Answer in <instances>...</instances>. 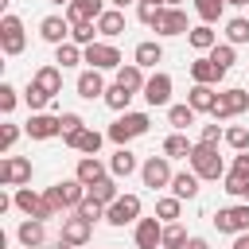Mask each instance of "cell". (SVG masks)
Listing matches in <instances>:
<instances>
[{
	"mask_svg": "<svg viewBox=\"0 0 249 249\" xmlns=\"http://www.w3.org/2000/svg\"><path fill=\"white\" fill-rule=\"evenodd\" d=\"M148 124H152V121H148V113H121V117L109 124V132H105V136H109L113 144L128 148V140L144 136V132H148Z\"/></svg>",
	"mask_w": 249,
	"mask_h": 249,
	"instance_id": "1",
	"label": "cell"
},
{
	"mask_svg": "<svg viewBox=\"0 0 249 249\" xmlns=\"http://www.w3.org/2000/svg\"><path fill=\"white\" fill-rule=\"evenodd\" d=\"M86 195H89V187L78 183V179H62V183L47 187V202H51L54 210H78V206L86 202Z\"/></svg>",
	"mask_w": 249,
	"mask_h": 249,
	"instance_id": "2",
	"label": "cell"
},
{
	"mask_svg": "<svg viewBox=\"0 0 249 249\" xmlns=\"http://www.w3.org/2000/svg\"><path fill=\"white\" fill-rule=\"evenodd\" d=\"M191 171H195L198 179H222V175H226V163H222L218 148L195 144V152H191Z\"/></svg>",
	"mask_w": 249,
	"mask_h": 249,
	"instance_id": "3",
	"label": "cell"
},
{
	"mask_svg": "<svg viewBox=\"0 0 249 249\" xmlns=\"http://www.w3.org/2000/svg\"><path fill=\"white\" fill-rule=\"evenodd\" d=\"M23 47H27V31H23V19L8 12V16L0 19V51H4L8 58H16V54H23Z\"/></svg>",
	"mask_w": 249,
	"mask_h": 249,
	"instance_id": "4",
	"label": "cell"
},
{
	"mask_svg": "<svg viewBox=\"0 0 249 249\" xmlns=\"http://www.w3.org/2000/svg\"><path fill=\"white\" fill-rule=\"evenodd\" d=\"M210 222H214L218 233H249V202H241V206H222Z\"/></svg>",
	"mask_w": 249,
	"mask_h": 249,
	"instance_id": "5",
	"label": "cell"
},
{
	"mask_svg": "<svg viewBox=\"0 0 249 249\" xmlns=\"http://www.w3.org/2000/svg\"><path fill=\"white\" fill-rule=\"evenodd\" d=\"M140 179H144V187H171V179H175V171H171V160L167 156H148L144 163H140Z\"/></svg>",
	"mask_w": 249,
	"mask_h": 249,
	"instance_id": "6",
	"label": "cell"
},
{
	"mask_svg": "<svg viewBox=\"0 0 249 249\" xmlns=\"http://www.w3.org/2000/svg\"><path fill=\"white\" fill-rule=\"evenodd\" d=\"M16 210H23L27 218H39V222H47V218L58 214V210L47 202V195H35L31 187H19V191H16Z\"/></svg>",
	"mask_w": 249,
	"mask_h": 249,
	"instance_id": "7",
	"label": "cell"
},
{
	"mask_svg": "<svg viewBox=\"0 0 249 249\" xmlns=\"http://www.w3.org/2000/svg\"><path fill=\"white\" fill-rule=\"evenodd\" d=\"M86 62H89V70H121L124 66L121 51L113 43H105V39H97L93 47H86Z\"/></svg>",
	"mask_w": 249,
	"mask_h": 249,
	"instance_id": "8",
	"label": "cell"
},
{
	"mask_svg": "<svg viewBox=\"0 0 249 249\" xmlns=\"http://www.w3.org/2000/svg\"><path fill=\"white\" fill-rule=\"evenodd\" d=\"M249 109V93L245 89H237V86H230V89H222L218 93V105H214V121H230V117H237V113H245Z\"/></svg>",
	"mask_w": 249,
	"mask_h": 249,
	"instance_id": "9",
	"label": "cell"
},
{
	"mask_svg": "<svg viewBox=\"0 0 249 249\" xmlns=\"http://www.w3.org/2000/svg\"><path fill=\"white\" fill-rule=\"evenodd\" d=\"M0 183H4V187H23V183H31V160H27V156H4V160H0Z\"/></svg>",
	"mask_w": 249,
	"mask_h": 249,
	"instance_id": "10",
	"label": "cell"
},
{
	"mask_svg": "<svg viewBox=\"0 0 249 249\" xmlns=\"http://www.w3.org/2000/svg\"><path fill=\"white\" fill-rule=\"evenodd\" d=\"M23 132L31 140H51V136H62V121H58V113H31Z\"/></svg>",
	"mask_w": 249,
	"mask_h": 249,
	"instance_id": "11",
	"label": "cell"
},
{
	"mask_svg": "<svg viewBox=\"0 0 249 249\" xmlns=\"http://www.w3.org/2000/svg\"><path fill=\"white\" fill-rule=\"evenodd\" d=\"M105 222H109V226H128V222H140V195H121V198L105 210Z\"/></svg>",
	"mask_w": 249,
	"mask_h": 249,
	"instance_id": "12",
	"label": "cell"
},
{
	"mask_svg": "<svg viewBox=\"0 0 249 249\" xmlns=\"http://www.w3.org/2000/svg\"><path fill=\"white\" fill-rule=\"evenodd\" d=\"M144 101L152 105V109H160V105H167L171 101V74H163V70H156L148 82H144Z\"/></svg>",
	"mask_w": 249,
	"mask_h": 249,
	"instance_id": "13",
	"label": "cell"
},
{
	"mask_svg": "<svg viewBox=\"0 0 249 249\" xmlns=\"http://www.w3.org/2000/svg\"><path fill=\"white\" fill-rule=\"evenodd\" d=\"M132 237H136V249H160L163 245V222L160 218H140Z\"/></svg>",
	"mask_w": 249,
	"mask_h": 249,
	"instance_id": "14",
	"label": "cell"
},
{
	"mask_svg": "<svg viewBox=\"0 0 249 249\" xmlns=\"http://www.w3.org/2000/svg\"><path fill=\"white\" fill-rule=\"evenodd\" d=\"M101 12H105V0H70V4H66L70 27H74V23H97Z\"/></svg>",
	"mask_w": 249,
	"mask_h": 249,
	"instance_id": "15",
	"label": "cell"
},
{
	"mask_svg": "<svg viewBox=\"0 0 249 249\" xmlns=\"http://www.w3.org/2000/svg\"><path fill=\"white\" fill-rule=\"evenodd\" d=\"M191 23H187V12L183 8H163L160 19H156V35H187Z\"/></svg>",
	"mask_w": 249,
	"mask_h": 249,
	"instance_id": "16",
	"label": "cell"
},
{
	"mask_svg": "<svg viewBox=\"0 0 249 249\" xmlns=\"http://www.w3.org/2000/svg\"><path fill=\"white\" fill-rule=\"evenodd\" d=\"M62 241H70V245H86L89 237H93V222H86L78 210H74V218H62V233H58Z\"/></svg>",
	"mask_w": 249,
	"mask_h": 249,
	"instance_id": "17",
	"label": "cell"
},
{
	"mask_svg": "<svg viewBox=\"0 0 249 249\" xmlns=\"http://www.w3.org/2000/svg\"><path fill=\"white\" fill-rule=\"evenodd\" d=\"M70 19L66 16H47L43 23H39V35L47 39V43H54V47H62V43H70Z\"/></svg>",
	"mask_w": 249,
	"mask_h": 249,
	"instance_id": "18",
	"label": "cell"
},
{
	"mask_svg": "<svg viewBox=\"0 0 249 249\" xmlns=\"http://www.w3.org/2000/svg\"><path fill=\"white\" fill-rule=\"evenodd\" d=\"M191 78H195V86H218V82L226 78V70H218V66L210 62V54H198V58L191 62Z\"/></svg>",
	"mask_w": 249,
	"mask_h": 249,
	"instance_id": "19",
	"label": "cell"
},
{
	"mask_svg": "<svg viewBox=\"0 0 249 249\" xmlns=\"http://www.w3.org/2000/svg\"><path fill=\"white\" fill-rule=\"evenodd\" d=\"M74 89H78V97H86V101H93V97H105V78H101V70H82L78 74V82H74Z\"/></svg>",
	"mask_w": 249,
	"mask_h": 249,
	"instance_id": "20",
	"label": "cell"
},
{
	"mask_svg": "<svg viewBox=\"0 0 249 249\" xmlns=\"http://www.w3.org/2000/svg\"><path fill=\"white\" fill-rule=\"evenodd\" d=\"M105 175H109V167H105L97 156H82V160H78V167H74V179H78V183H86V187L101 183Z\"/></svg>",
	"mask_w": 249,
	"mask_h": 249,
	"instance_id": "21",
	"label": "cell"
},
{
	"mask_svg": "<svg viewBox=\"0 0 249 249\" xmlns=\"http://www.w3.org/2000/svg\"><path fill=\"white\" fill-rule=\"evenodd\" d=\"M31 86H39L47 97L62 93V66H39V70H35V78H31Z\"/></svg>",
	"mask_w": 249,
	"mask_h": 249,
	"instance_id": "22",
	"label": "cell"
},
{
	"mask_svg": "<svg viewBox=\"0 0 249 249\" xmlns=\"http://www.w3.org/2000/svg\"><path fill=\"white\" fill-rule=\"evenodd\" d=\"M16 237H19V245H23V249H39V245L47 241V226H43L39 218H27V222H19Z\"/></svg>",
	"mask_w": 249,
	"mask_h": 249,
	"instance_id": "23",
	"label": "cell"
},
{
	"mask_svg": "<svg viewBox=\"0 0 249 249\" xmlns=\"http://www.w3.org/2000/svg\"><path fill=\"white\" fill-rule=\"evenodd\" d=\"M187 43H191L198 54H210V51L218 47V31H214L210 23H198V27H191V31H187Z\"/></svg>",
	"mask_w": 249,
	"mask_h": 249,
	"instance_id": "24",
	"label": "cell"
},
{
	"mask_svg": "<svg viewBox=\"0 0 249 249\" xmlns=\"http://www.w3.org/2000/svg\"><path fill=\"white\" fill-rule=\"evenodd\" d=\"M132 62H136L140 70H152L156 62H163V47H160L156 39H144V43H136V51H132Z\"/></svg>",
	"mask_w": 249,
	"mask_h": 249,
	"instance_id": "25",
	"label": "cell"
},
{
	"mask_svg": "<svg viewBox=\"0 0 249 249\" xmlns=\"http://www.w3.org/2000/svg\"><path fill=\"white\" fill-rule=\"evenodd\" d=\"M101 140H105V136H101L97 128H82L78 136L66 140V148H74V152H82V156H97V152H101Z\"/></svg>",
	"mask_w": 249,
	"mask_h": 249,
	"instance_id": "26",
	"label": "cell"
},
{
	"mask_svg": "<svg viewBox=\"0 0 249 249\" xmlns=\"http://www.w3.org/2000/svg\"><path fill=\"white\" fill-rule=\"evenodd\" d=\"M97 35H105V39L124 35V12H121V8H105L101 19H97Z\"/></svg>",
	"mask_w": 249,
	"mask_h": 249,
	"instance_id": "27",
	"label": "cell"
},
{
	"mask_svg": "<svg viewBox=\"0 0 249 249\" xmlns=\"http://www.w3.org/2000/svg\"><path fill=\"white\" fill-rule=\"evenodd\" d=\"M187 105H191L195 113H214V105H218V89H214V86H191Z\"/></svg>",
	"mask_w": 249,
	"mask_h": 249,
	"instance_id": "28",
	"label": "cell"
},
{
	"mask_svg": "<svg viewBox=\"0 0 249 249\" xmlns=\"http://www.w3.org/2000/svg\"><path fill=\"white\" fill-rule=\"evenodd\" d=\"M132 171H140L136 156H132L128 148H117V152H113V160H109V175H113V179H128Z\"/></svg>",
	"mask_w": 249,
	"mask_h": 249,
	"instance_id": "29",
	"label": "cell"
},
{
	"mask_svg": "<svg viewBox=\"0 0 249 249\" xmlns=\"http://www.w3.org/2000/svg\"><path fill=\"white\" fill-rule=\"evenodd\" d=\"M144 82H148V78H144V70H140L136 62H128V66L117 70V86H124L128 93H144Z\"/></svg>",
	"mask_w": 249,
	"mask_h": 249,
	"instance_id": "30",
	"label": "cell"
},
{
	"mask_svg": "<svg viewBox=\"0 0 249 249\" xmlns=\"http://www.w3.org/2000/svg\"><path fill=\"white\" fill-rule=\"evenodd\" d=\"M191 152H195V144H191L183 132H171V136L163 140V156H167V160H191Z\"/></svg>",
	"mask_w": 249,
	"mask_h": 249,
	"instance_id": "31",
	"label": "cell"
},
{
	"mask_svg": "<svg viewBox=\"0 0 249 249\" xmlns=\"http://www.w3.org/2000/svg\"><path fill=\"white\" fill-rule=\"evenodd\" d=\"M171 195H175V198H195V195H198V175H195V171H175Z\"/></svg>",
	"mask_w": 249,
	"mask_h": 249,
	"instance_id": "32",
	"label": "cell"
},
{
	"mask_svg": "<svg viewBox=\"0 0 249 249\" xmlns=\"http://www.w3.org/2000/svg\"><path fill=\"white\" fill-rule=\"evenodd\" d=\"M54 62L66 70V66H78V62H86V47H78L74 39L70 43H62V47H54Z\"/></svg>",
	"mask_w": 249,
	"mask_h": 249,
	"instance_id": "33",
	"label": "cell"
},
{
	"mask_svg": "<svg viewBox=\"0 0 249 249\" xmlns=\"http://www.w3.org/2000/svg\"><path fill=\"white\" fill-rule=\"evenodd\" d=\"M89 198H97L101 206H113V202L121 198V191H117V179H113V175H105L101 183H93V187H89Z\"/></svg>",
	"mask_w": 249,
	"mask_h": 249,
	"instance_id": "34",
	"label": "cell"
},
{
	"mask_svg": "<svg viewBox=\"0 0 249 249\" xmlns=\"http://www.w3.org/2000/svg\"><path fill=\"white\" fill-rule=\"evenodd\" d=\"M132 97H136V93H128L124 86H117V82H113V86L105 89V97H101V101H105L109 109H117V113H128V105H132Z\"/></svg>",
	"mask_w": 249,
	"mask_h": 249,
	"instance_id": "35",
	"label": "cell"
},
{
	"mask_svg": "<svg viewBox=\"0 0 249 249\" xmlns=\"http://www.w3.org/2000/svg\"><path fill=\"white\" fill-rule=\"evenodd\" d=\"M179 214H183V198H175V195L156 198V218L160 222H179Z\"/></svg>",
	"mask_w": 249,
	"mask_h": 249,
	"instance_id": "36",
	"label": "cell"
},
{
	"mask_svg": "<svg viewBox=\"0 0 249 249\" xmlns=\"http://www.w3.org/2000/svg\"><path fill=\"white\" fill-rule=\"evenodd\" d=\"M195 117H198V113H195L191 105H171V109H167V124H171L175 132H183L187 124H195Z\"/></svg>",
	"mask_w": 249,
	"mask_h": 249,
	"instance_id": "37",
	"label": "cell"
},
{
	"mask_svg": "<svg viewBox=\"0 0 249 249\" xmlns=\"http://www.w3.org/2000/svg\"><path fill=\"white\" fill-rule=\"evenodd\" d=\"M226 43H249V19L245 16H233V19H226Z\"/></svg>",
	"mask_w": 249,
	"mask_h": 249,
	"instance_id": "38",
	"label": "cell"
},
{
	"mask_svg": "<svg viewBox=\"0 0 249 249\" xmlns=\"http://www.w3.org/2000/svg\"><path fill=\"white\" fill-rule=\"evenodd\" d=\"M195 12L202 23H218L222 12H226V0H195Z\"/></svg>",
	"mask_w": 249,
	"mask_h": 249,
	"instance_id": "39",
	"label": "cell"
},
{
	"mask_svg": "<svg viewBox=\"0 0 249 249\" xmlns=\"http://www.w3.org/2000/svg\"><path fill=\"white\" fill-rule=\"evenodd\" d=\"M187 241H191L187 230H183L179 222H167V226H163V245H160V249H183Z\"/></svg>",
	"mask_w": 249,
	"mask_h": 249,
	"instance_id": "40",
	"label": "cell"
},
{
	"mask_svg": "<svg viewBox=\"0 0 249 249\" xmlns=\"http://www.w3.org/2000/svg\"><path fill=\"white\" fill-rule=\"evenodd\" d=\"M210 62H214L218 70H230V66L237 62V51H233V43H218V47L210 51Z\"/></svg>",
	"mask_w": 249,
	"mask_h": 249,
	"instance_id": "41",
	"label": "cell"
},
{
	"mask_svg": "<svg viewBox=\"0 0 249 249\" xmlns=\"http://www.w3.org/2000/svg\"><path fill=\"white\" fill-rule=\"evenodd\" d=\"M70 39H74L78 47H93V43H97V23H74Z\"/></svg>",
	"mask_w": 249,
	"mask_h": 249,
	"instance_id": "42",
	"label": "cell"
},
{
	"mask_svg": "<svg viewBox=\"0 0 249 249\" xmlns=\"http://www.w3.org/2000/svg\"><path fill=\"white\" fill-rule=\"evenodd\" d=\"M23 101H27V109H31V113H43V109L51 105V97H47L39 86H27V89H23Z\"/></svg>",
	"mask_w": 249,
	"mask_h": 249,
	"instance_id": "43",
	"label": "cell"
},
{
	"mask_svg": "<svg viewBox=\"0 0 249 249\" xmlns=\"http://www.w3.org/2000/svg\"><path fill=\"white\" fill-rule=\"evenodd\" d=\"M58 121H62V140H70V136H78L86 128V121L78 113H58Z\"/></svg>",
	"mask_w": 249,
	"mask_h": 249,
	"instance_id": "44",
	"label": "cell"
},
{
	"mask_svg": "<svg viewBox=\"0 0 249 249\" xmlns=\"http://www.w3.org/2000/svg\"><path fill=\"white\" fill-rule=\"evenodd\" d=\"M226 144H230V148H237V152H245V148H249V128H245V124L226 128Z\"/></svg>",
	"mask_w": 249,
	"mask_h": 249,
	"instance_id": "45",
	"label": "cell"
},
{
	"mask_svg": "<svg viewBox=\"0 0 249 249\" xmlns=\"http://www.w3.org/2000/svg\"><path fill=\"white\" fill-rule=\"evenodd\" d=\"M16 101H19L16 86H12V82H0V113H4V117H8L12 109H16Z\"/></svg>",
	"mask_w": 249,
	"mask_h": 249,
	"instance_id": "46",
	"label": "cell"
},
{
	"mask_svg": "<svg viewBox=\"0 0 249 249\" xmlns=\"http://www.w3.org/2000/svg\"><path fill=\"white\" fill-rule=\"evenodd\" d=\"M218 140H226V128L214 121V124H202V132H198V144H210V148H218Z\"/></svg>",
	"mask_w": 249,
	"mask_h": 249,
	"instance_id": "47",
	"label": "cell"
},
{
	"mask_svg": "<svg viewBox=\"0 0 249 249\" xmlns=\"http://www.w3.org/2000/svg\"><path fill=\"white\" fill-rule=\"evenodd\" d=\"M105 210H109V206H101V202H97V198H89V195H86V202L78 206V214H82L86 222H97V218H105Z\"/></svg>",
	"mask_w": 249,
	"mask_h": 249,
	"instance_id": "48",
	"label": "cell"
},
{
	"mask_svg": "<svg viewBox=\"0 0 249 249\" xmlns=\"http://www.w3.org/2000/svg\"><path fill=\"white\" fill-rule=\"evenodd\" d=\"M16 140H19V124H12V121H8V124L0 128V152H12V148H16Z\"/></svg>",
	"mask_w": 249,
	"mask_h": 249,
	"instance_id": "49",
	"label": "cell"
},
{
	"mask_svg": "<svg viewBox=\"0 0 249 249\" xmlns=\"http://www.w3.org/2000/svg\"><path fill=\"white\" fill-rule=\"evenodd\" d=\"M245 187H249V179H241V175H233V171H230L222 191H226V195H233V198H241V195H245Z\"/></svg>",
	"mask_w": 249,
	"mask_h": 249,
	"instance_id": "50",
	"label": "cell"
},
{
	"mask_svg": "<svg viewBox=\"0 0 249 249\" xmlns=\"http://www.w3.org/2000/svg\"><path fill=\"white\" fill-rule=\"evenodd\" d=\"M160 12H163L160 4H140V8H136V16H140V23H148V27H156V19H160Z\"/></svg>",
	"mask_w": 249,
	"mask_h": 249,
	"instance_id": "51",
	"label": "cell"
},
{
	"mask_svg": "<svg viewBox=\"0 0 249 249\" xmlns=\"http://www.w3.org/2000/svg\"><path fill=\"white\" fill-rule=\"evenodd\" d=\"M233 175H241V179H249V152H241L237 160H233V167H230Z\"/></svg>",
	"mask_w": 249,
	"mask_h": 249,
	"instance_id": "52",
	"label": "cell"
},
{
	"mask_svg": "<svg viewBox=\"0 0 249 249\" xmlns=\"http://www.w3.org/2000/svg\"><path fill=\"white\" fill-rule=\"evenodd\" d=\"M183 249H210V241H206V237H191Z\"/></svg>",
	"mask_w": 249,
	"mask_h": 249,
	"instance_id": "53",
	"label": "cell"
},
{
	"mask_svg": "<svg viewBox=\"0 0 249 249\" xmlns=\"http://www.w3.org/2000/svg\"><path fill=\"white\" fill-rule=\"evenodd\" d=\"M233 249H249V233H237L233 237Z\"/></svg>",
	"mask_w": 249,
	"mask_h": 249,
	"instance_id": "54",
	"label": "cell"
},
{
	"mask_svg": "<svg viewBox=\"0 0 249 249\" xmlns=\"http://www.w3.org/2000/svg\"><path fill=\"white\" fill-rule=\"evenodd\" d=\"M54 249H78V245H70V241H62V237H58V241H54Z\"/></svg>",
	"mask_w": 249,
	"mask_h": 249,
	"instance_id": "55",
	"label": "cell"
},
{
	"mask_svg": "<svg viewBox=\"0 0 249 249\" xmlns=\"http://www.w3.org/2000/svg\"><path fill=\"white\" fill-rule=\"evenodd\" d=\"M124 4H132V0H109V8H121V12H124Z\"/></svg>",
	"mask_w": 249,
	"mask_h": 249,
	"instance_id": "56",
	"label": "cell"
},
{
	"mask_svg": "<svg viewBox=\"0 0 249 249\" xmlns=\"http://www.w3.org/2000/svg\"><path fill=\"white\" fill-rule=\"evenodd\" d=\"M179 4H183V0H163V8H179Z\"/></svg>",
	"mask_w": 249,
	"mask_h": 249,
	"instance_id": "57",
	"label": "cell"
},
{
	"mask_svg": "<svg viewBox=\"0 0 249 249\" xmlns=\"http://www.w3.org/2000/svg\"><path fill=\"white\" fill-rule=\"evenodd\" d=\"M226 4H233V8H245V4H249V0H226Z\"/></svg>",
	"mask_w": 249,
	"mask_h": 249,
	"instance_id": "58",
	"label": "cell"
},
{
	"mask_svg": "<svg viewBox=\"0 0 249 249\" xmlns=\"http://www.w3.org/2000/svg\"><path fill=\"white\" fill-rule=\"evenodd\" d=\"M140 4H160V8H163V0H140Z\"/></svg>",
	"mask_w": 249,
	"mask_h": 249,
	"instance_id": "59",
	"label": "cell"
},
{
	"mask_svg": "<svg viewBox=\"0 0 249 249\" xmlns=\"http://www.w3.org/2000/svg\"><path fill=\"white\" fill-rule=\"evenodd\" d=\"M51 4H62V8H66V4H70V0H51Z\"/></svg>",
	"mask_w": 249,
	"mask_h": 249,
	"instance_id": "60",
	"label": "cell"
},
{
	"mask_svg": "<svg viewBox=\"0 0 249 249\" xmlns=\"http://www.w3.org/2000/svg\"><path fill=\"white\" fill-rule=\"evenodd\" d=\"M241 198H245V202H249V187H245V195H241Z\"/></svg>",
	"mask_w": 249,
	"mask_h": 249,
	"instance_id": "61",
	"label": "cell"
}]
</instances>
